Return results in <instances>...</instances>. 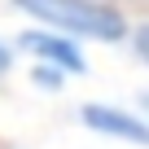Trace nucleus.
Returning <instances> with one entry per match:
<instances>
[{
	"mask_svg": "<svg viewBox=\"0 0 149 149\" xmlns=\"http://www.w3.org/2000/svg\"><path fill=\"white\" fill-rule=\"evenodd\" d=\"M13 5L35 18L40 26H53L74 40H97V44H123L132 35L127 18L105 5V0H13Z\"/></svg>",
	"mask_w": 149,
	"mask_h": 149,
	"instance_id": "1",
	"label": "nucleus"
},
{
	"mask_svg": "<svg viewBox=\"0 0 149 149\" xmlns=\"http://www.w3.org/2000/svg\"><path fill=\"white\" fill-rule=\"evenodd\" d=\"M18 48L31 53V57L44 61V66L66 70V74H84V70H88V57H84L79 44H74V35H61V31H53V26H31V31H22V35H18Z\"/></svg>",
	"mask_w": 149,
	"mask_h": 149,
	"instance_id": "2",
	"label": "nucleus"
},
{
	"mask_svg": "<svg viewBox=\"0 0 149 149\" xmlns=\"http://www.w3.org/2000/svg\"><path fill=\"white\" fill-rule=\"evenodd\" d=\"M79 118L97 136H110V140H127V145H145L149 149V118L136 114V110H123V105H110V101H88L79 110Z\"/></svg>",
	"mask_w": 149,
	"mask_h": 149,
	"instance_id": "3",
	"label": "nucleus"
},
{
	"mask_svg": "<svg viewBox=\"0 0 149 149\" xmlns=\"http://www.w3.org/2000/svg\"><path fill=\"white\" fill-rule=\"evenodd\" d=\"M31 79H35V88H44V92H57V88L66 84V70H57V66H44V61H35Z\"/></svg>",
	"mask_w": 149,
	"mask_h": 149,
	"instance_id": "4",
	"label": "nucleus"
},
{
	"mask_svg": "<svg viewBox=\"0 0 149 149\" xmlns=\"http://www.w3.org/2000/svg\"><path fill=\"white\" fill-rule=\"evenodd\" d=\"M132 48H136V57H140V61H145V66H149V22H145V26H136V31H132Z\"/></svg>",
	"mask_w": 149,
	"mask_h": 149,
	"instance_id": "5",
	"label": "nucleus"
},
{
	"mask_svg": "<svg viewBox=\"0 0 149 149\" xmlns=\"http://www.w3.org/2000/svg\"><path fill=\"white\" fill-rule=\"evenodd\" d=\"M9 66H13V48L0 40V74H9Z\"/></svg>",
	"mask_w": 149,
	"mask_h": 149,
	"instance_id": "6",
	"label": "nucleus"
},
{
	"mask_svg": "<svg viewBox=\"0 0 149 149\" xmlns=\"http://www.w3.org/2000/svg\"><path fill=\"white\" fill-rule=\"evenodd\" d=\"M140 114H145V118H149V92H145V97H140Z\"/></svg>",
	"mask_w": 149,
	"mask_h": 149,
	"instance_id": "7",
	"label": "nucleus"
}]
</instances>
